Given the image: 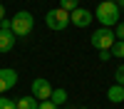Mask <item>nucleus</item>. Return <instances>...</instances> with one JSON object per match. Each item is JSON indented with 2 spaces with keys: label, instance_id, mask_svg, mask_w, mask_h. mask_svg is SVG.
I'll return each mask as SVG.
<instances>
[{
  "label": "nucleus",
  "instance_id": "obj_17",
  "mask_svg": "<svg viewBox=\"0 0 124 109\" xmlns=\"http://www.w3.org/2000/svg\"><path fill=\"white\" fill-rule=\"evenodd\" d=\"M37 109H60V107H55V104L47 99V102H40V107H37Z\"/></svg>",
  "mask_w": 124,
  "mask_h": 109
},
{
  "label": "nucleus",
  "instance_id": "obj_9",
  "mask_svg": "<svg viewBox=\"0 0 124 109\" xmlns=\"http://www.w3.org/2000/svg\"><path fill=\"white\" fill-rule=\"evenodd\" d=\"M107 99H109L112 104H122V102H124V87L114 82V87L107 89Z\"/></svg>",
  "mask_w": 124,
  "mask_h": 109
},
{
  "label": "nucleus",
  "instance_id": "obj_21",
  "mask_svg": "<svg viewBox=\"0 0 124 109\" xmlns=\"http://www.w3.org/2000/svg\"><path fill=\"white\" fill-rule=\"evenodd\" d=\"M104 3H117V0H104Z\"/></svg>",
  "mask_w": 124,
  "mask_h": 109
},
{
  "label": "nucleus",
  "instance_id": "obj_1",
  "mask_svg": "<svg viewBox=\"0 0 124 109\" xmlns=\"http://www.w3.org/2000/svg\"><path fill=\"white\" fill-rule=\"evenodd\" d=\"M94 17L102 22V27H114L119 22V5L102 0V3L97 5V10H94Z\"/></svg>",
  "mask_w": 124,
  "mask_h": 109
},
{
  "label": "nucleus",
  "instance_id": "obj_15",
  "mask_svg": "<svg viewBox=\"0 0 124 109\" xmlns=\"http://www.w3.org/2000/svg\"><path fill=\"white\" fill-rule=\"evenodd\" d=\"M0 109H17V107H15V102H13V99H8V97H3V94H0Z\"/></svg>",
  "mask_w": 124,
  "mask_h": 109
},
{
  "label": "nucleus",
  "instance_id": "obj_10",
  "mask_svg": "<svg viewBox=\"0 0 124 109\" xmlns=\"http://www.w3.org/2000/svg\"><path fill=\"white\" fill-rule=\"evenodd\" d=\"M15 107H17V109H37L40 102H37L32 94H30V97H20L17 102H15Z\"/></svg>",
  "mask_w": 124,
  "mask_h": 109
},
{
  "label": "nucleus",
  "instance_id": "obj_5",
  "mask_svg": "<svg viewBox=\"0 0 124 109\" xmlns=\"http://www.w3.org/2000/svg\"><path fill=\"white\" fill-rule=\"evenodd\" d=\"M15 42H17V37H15V32H13L10 20H3V22H0V55L10 52V50L15 47Z\"/></svg>",
  "mask_w": 124,
  "mask_h": 109
},
{
  "label": "nucleus",
  "instance_id": "obj_6",
  "mask_svg": "<svg viewBox=\"0 0 124 109\" xmlns=\"http://www.w3.org/2000/svg\"><path fill=\"white\" fill-rule=\"evenodd\" d=\"M30 89H32V97L37 99V102H47L50 99V94H52V84L47 82V79H42V77H37V79H32V84H30Z\"/></svg>",
  "mask_w": 124,
  "mask_h": 109
},
{
  "label": "nucleus",
  "instance_id": "obj_22",
  "mask_svg": "<svg viewBox=\"0 0 124 109\" xmlns=\"http://www.w3.org/2000/svg\"><path fill=\"white\" fill-rule=\"evenodd\" d=\"M79 109H89V107H79Z\"/></svg>",
  "mask_w": 124,
  "mask_h": 109
},
{
  "label": "nucleus",
  "instance_id": "obj_12",
  "mask_svg": "<svg viewBox=\"0 0 124 109\" xmlns=\"http://www.w3.org/2000/svg\"><path fill=\"white\" fill-rule=\"evenodd\" d=\"M109 55L117 57V59H124V42L122 40H114V45L109 47Z\"/></svg>",
  "mask_w": 124,
  "mask_h": 109
},
{
  "label": "nucleus",
  "instance_id": "obj_14",
  "mask_svg": "<svg viewBox=\"0 0 124 109\" xmlns=\"http://www.w3.org/2000/svg\"><path fill=\"white\" fill-rule=\"evenodd\" d=\"M114 82L124 87V65H119V67L114 69Z\"/></svg>",
  "mask_w": 124,
  "mask_h": 109
},
{
  "label": "nucleus",
  "instance_id": "obj_11",
  "mask_svg": "<svg viewBox=\"0 0 124 109\" xmlns=\"http://www.w3.org/2000/svg\"><path fill=\"white\" fill-rule=\"evenodd\" d=\"M50 102H52L55 107H62V104L67 102V92H65V89H62V87L52 89V94H50Z\"/></svg>",
  "mask_w": 124,
  "mask_h": 109
},
{
  "label": "nucleus",
  "instance_id": "obj_8",
  "mask_svg": "<svg viewBox=\"0 0 124 109\" xmlns=\"http://www.w3.org/2000/svg\"><path fill=\"white\" fill-rule=\"evenodd\" d=\"M92 17H94V13H89L87 7H77V10H72V13H70V22L77 25V27H87V25L92 22Z\"/></svg>",
  "mask_w": 124,
  "mask_h": 109
},
{
  "label": "nucleus",
  "instance_id": "obj_3",
  "mask_svg": "<svg viewBox=\"0 0 124 109\" xmlns=\"http://www.w3.org/2000/svg\"><path fill=\"white\" fill-rule=\"evenodd\" d=\"M45 22H47L50 30L60 32V30H65V27L70 25V13H67V10H62V7H52V10H47Z\"/></svg>",
  "mask_w": 124,
  "mask_h": 109
},
{
  "label": "nucleus",
  "instance_id": "obj_4",
  "mask_svg": "<svg viewBox=\"0 0 124 109\" xmlns=\"http://www.w3.org/2000/svg\"><path fill=\"white\" fill-rule=\"evenodd\" d=\"M92 47H97V50H109L112 45H114V27H99L92 32Z\"/></svg>",
  "mask_w": 124,
  "mask_h": 109
},
{
  "label": "nucleus",
  "instance_id": "obj_7",
  "mask_svg": "<svg viewBox=\"0 0 124 109\" xmlns=\"http://www.w3.org/2000/svg\"><path fill=\"white\" fill-rule=\"evenodd\" d=\"M17 84V72L13 67H0V94Z\"/></svg>",
  "mask_w": 124,
  "mask_h": 109
},
{
  "label": "nucleus",
  "instance_id": "obj_18",
  "mask_svg": "<svg viewBox=\"0 0 124 109\" xmlns=\"http://www.w3.org/2000/svg\"><path fill=\"white\" fill-rule=\"evenodd\" d=\"M109 57H112V55H109V50H99V59H102V62H107Z\"/></svg>",
  "mask_w": 124,
  "mask_h": 109
},
{
  "label": "nucleus",
  "instance_id": "obj_13",
  "mask_svg": "<svg viewBox=\"0 0 124 109\" xmlns=\"http://www.w3.org/2000/svg\"><path fill=\"white\" fill-rule=\"evenodd\" d=\"M60 7L67 10V13H72V10L79 7V0H60Z\"/></svg>",
  "mask_w": 124,
  "mask_h": 109
},
{
  "label": "nucleus",
  "instance_id": "obj_2",
  "mask_svg": "<svg viewBox=\"0 0 124 109\" xmlns=\"http://www.w3.org/2000/svg\"><path fill=\"white\" fill-rule=\"evenodd\" d=\"M10 25H13L15 37H27L30 32H32V27H35V17L30 15L27 10H17V13L13 15V20H10Z\"/></svg>",
  "mask_w": 124,
  "mask_h": 109
},
{
  "label": "nucleus",
  "instance_id": "obj_16",
  "mask_svg": "<svg viewBox=\"0 0 124 109\" xmlns=\"http://www.w3.org/2000/svg\"><path fill=\"white\" fill-rule=\"evenodd\" d=\"M114 37L124 42V22H117V25H114Z\"/></svg>",
  "mask_w": 124,
  "mask_h": 109
},
{
  "label": "nucleus",
  "instance_id": "obj_20",
  "mask_svg": "<svg viewBox=\"0 0 124 109\" xmlns=\"http://www.w3.org/2000/svg\"><path fill=\"white\" fill-rule=\"evenodd\" d=\"M117 5H119V10H122V7H124V0H117Z\"/></svg>",
  "mask_w": 124,
  "mask_h": 109
},
{
  "label": "nucleus",
  "instance_id": "obj_19",
  "mask_svg": "<svg viewBox=\"0 0 124 109\" xmlns=\"http://www.w3.org/2000/svg\"><path fill=\"white\" fill-rule=\"evenodd\" d=\"M5 20V5H0V22Z\"/></svg>",
  "mask_w": 124,
  "mask_h": 109
}]
</instances>
